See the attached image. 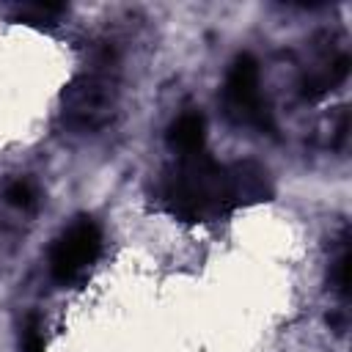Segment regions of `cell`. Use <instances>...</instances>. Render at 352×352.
Masks as SVG:
<instances>
[{
	"mask_svg": "<svg viewBox=\"0 0 352 352\" xmlns=\"http://www.w3.org/2000/svg\"><path fill=\"white\" fill-rule=\"evenodd\" d=\"M160 201L168 214L182 223H209L234 212L228 165H220L206 151L179 157L162 173Z\"/></svg>",
	"mask_w": 352,
	"mask_h": 352,
	"instance_id": "cell-1",
	"label": "cell"
},
{
	"mask_svg": "<svg viewBox=\"0 0 352 352\" xmlns=\"http://www.w3.org/2000/svg\"><path fill=\"white\" fill-rule=\"evenodd\" d=\"M223 110L239 126H250V129H258V132H272V113H270V107L261 96L258 63L248 52L236 55L228 74H226Z\"/></svg>",
	"mask_w": 352,
	"mask_h": 352,
	"instance_id": "cell-2",
	"label": "cell"
},
{
	"mask_svg": "<svg viewBox=\"0 0 352 352\" xmlns=\"http://www.w3.org/2000/svg\"><path fill=\"white\" fill-rule=\"evenodd\" d=\"M104 66H107V60L99 63V69L80 74L63 91V121L72 129L91 132L110 121L116 91H113V80Z\"/></svg>",
	"mask_w": 352,
	"mask_h": 352,
	"instance_id": "cell-3",
	"label": "cell"
},
{
	"mask_svg": "<svg viewBox=\"0 0 352 352\" xmlns=\"http://www.w3.org/2000/svg\"><path fill=\"white\" fill-rule=\"evenodd\" d=\"M102 253V231L91 217H77L50 250V275L58 283L77 280Z\"/></svg>",
	"mask_w": 352,
	"mask_h": 352,
	"instance_id": "cell-4",
	"label": "cell"
},
{
	"mask_svg": "<svg viewBox=\"0 0 352 352\" xmlns=\"http://www.w3.org/2000/svg\"><path fill=\"white\" fill-rule=\"evenodd\" d=\"M228 184H231V204L234 209L267 204L275 192L272 179L264 165L253 160H239L228 165Z\"/></svg>",
	"mask_w": 352,
	"mask_h": 352,
	"instance_id": "cell-5",
	"label": "cell"
},
{
	"mask_svg": "<svg viewBox=\"0 0 352 352\" xmlns=\"http://www.w3.org/2000/svg\"><path fill=\"white\" fill-rule=\"evenodd\" d=\"M204 138H206V124H204V116L195 113V110L182 113V116L168 126V146H170L179 157L204 151Z\"/></svg>",
	"mask_w": 352,
	"mask_h": 352,
	"instance_id": "cell-6",
	"label": "cell"
},
{
	"mask_svg": "<svg viewBox=\"0 0 352 352\" xmlns=\"http://www.w3.org/2000/svg\"><path fill=\"white\" fill-rule=\"evenodd\" d=\"M346 72H349V58L346 55H341V58H336L333 63H327L322 72H316V74H311L308 80H305V96H311V99H316V96H322V94H327V91H333L338 82H344L346 80Z\"/></svg>",
	"mask_w": 352,
	"mask_h": 352,
	"instance_id": "cell-7",
	"label": "cell"
},
{
	"mask_svg": "<svg viewBox=\"0 0 352 352\" xmlns=\"http://www.w3.org/2000/svg\"><path fill=\"white\" fill-rule=\"evenodd\" d=\"M6 201L16 209H33L36 201H38V192L33 187V182L28 179H14L6 184Z\"/></svg>",
	"mask_w": 352,
	"mask_h": 352,
	"instance_id": "cell-8",
	"label": "cell"
},
{
	"mask_svg": "<svg viewBox=\"0 0 352 352\" xmlns=\"http://www.w3.org/2000/svg\"><path fill=\"white\" fill-rule=\"evenodd\" d=\"M330 283H333V289L346 300V294H349V245H346V239H344L338 256H336L333 264H330Z\"/></svg>",
	"mask_w": 352,
	"mask_h": 352,
	"instance_id": "cell-9",
	"label": "cell"
},
{
	"mask_svg": "<svg viewBox=\"0 0 352 352\" xmlns=\"http://www.w3.org/2000/svg\"><path fill=\"white\" fill-rule=\"evenodd\" d=\"M22 352H47L44 327L36 314H28L22 322Z\"/></svg>",
	"mask_w": 352,
	"mask_h": 352,
	"instance_id": "cell-10",
	"label": "cell"
},
{
	"mask_svg": "<svg viewBox=\"0 0 352 352\" xmlns=\"http://www.w3.org/2000/svg\"><path fill=\"white\" fill-rule=\"evenodd\" d=\"M60 14H63V6H58V3H28V6H22V16L30 19V22H50Z\"/></svg>",
	"mask_w": 352,
	"mask_h": 352,
	"instance_id": "cell-11",
	"label": "cell"
}]
</instances>
